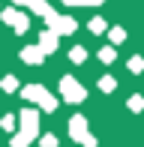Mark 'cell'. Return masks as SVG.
I'll return each mask as SVG.
<instances>
[{
    "mask_svg": "<svg viewBox=\"0 0 144 147\" xmlns=\"http://www.w3.org/2000/svg\"><path fill=\"white\" fill-rule=\"evenodd\" d=\"M24 96H27V99H33V102H42V108H48V111L57 105L54 99H51V96H48V93H45L42 87H36V84H33V87H24Z\"/></svg>",
    "mask_w": 144,
    "mask_h": 147,
    "instance_id": "obj_1",
    "label": "cell"
},
{
    "mask_svg": "<svg viewBox=\"0 0 144 147\" xmlns=\"http://www.w3.org/2000/svg\"><path fill=\"white\" fill-rule=\"evenodd\" d=\"M33 132H36V114H33V111H27V114H24V132L15 138V147H24V144L30 141Z\"/></svg>",
    "mask_w": 144,
    "mask_h": 147,
    "instance_id": "obj_2",
    "label": "cell"
},
{
    "mask_svg": "<svg viewBox=\"0 0 144 147\" xmlns=\"http://www.w3.org/2000/svg\"><path fill=\"white\" fill-rule=\"evenodd\" d=\"M60 87H63V93H66L69 102H81V99H84V87H81L78 81H72V78H63Z\"/></svg>",
    "mask_w": 144,
    "mask_h": 147,
    "instance_id": "obj_3",
    "label": "cell"
},
{
    "mask_svg": "<svg viewBox=\"0 0 144 147\" xmlns=\"http://www.w3.org/2000/svg\"><path fill=\"white\" fill-rule=\"evenodd\" d=\"M69 132H72V135H75V138H81V141L87 144V147H93V141H90V138H87V129H84V117H75V120H72Z\"/></svg>",
    "mask_w": 144,
    "mask_h": 147,
    "instance_id": "obj_4",
    "label": "cell"
},
{
    "mask_svg": "<svg viewBox=\"0 0 144 147\" xmlns=\"http://www.w3.org/2000/svg\"><path fill=\"white\" fill-rule=\"evenodd\" d=\"M48 18L54 21V30H57V33H69V30H75V21H69V18H57V15H51V12H48Z\"/></svg>",
    "mask_w": 144,
    "mask_h": 147,
    "instance_id": "obj_5",
    "label": "cell"
},
{
    "mask_svg": "<svg viewBox=\"0 0 144 147\" xmlns=\"http://www.w3.org/2000/svg\"><path fill=\"white\" fill-rule=\"evenodd\" d=\"M54 42H57L54 33H45V36H42V51H54Z\"/></svg>",
    "mask_w": 144,
    "mask_h": 147,
    "instance_id": "obj_6",
    "label": "cell"
},
{
    "mask_svg": "<svg viewBox=\"0 0 144 147\" xmlns=\"http://www.w3.org/2000/svg\"><path fill=\"white\" fill-rule=\"evenodd\" d=\"M90 30H93V33H102V30H105V21H102V18H96V21H90Z\"/></svg>",
    "mask_w": 144,
    "mask_h": 147,
    "instance_id": "obj_7",
    "label": "cell"
},
{
    "mask_svg": "<svg viewBox=\"0 0 144 147\" xmlns=\"http://www.w3.org/2000/svg\"><path fill=\"white\" fill-rule=\"evenodd\" d=\"M39 57H42V51H33V48H30V51H24V60H30V63H36Z\"/></svg>",
    "mask_w": 144,
    "mask_h": 147,
    "instance_id": "obj_8",
    "label": "cell"
},
{
    "mask_svg": "<svg viewBox=\"0 0 144 147\" xmlns=\"http://www.w3.org/2000/svg\"><path fill=\"white\" fill-rule=\"evenodd\" d=\"M63 3H75V6H87V3H102V0H63Z\"/></svg>",
    "mask_w": 144,
    "mask_h": 147,
    "instance_id": "obj_9",
    "label": "cell"
},
{
    "mask_svg": "<svg viewBox=\"0 0 144 147\" xmlns=\"http://www.w3.org/2000/svg\"><path fill=\"white\" fill-rule=\"evenodd\" d=\"M42 144H45V147H54V144H57V138H54V135H48V138H42Z\"/></svg>",
    "mask_w": 144,
    "mask_h": 147,
    "instance_id": "obj_10",
    "label": "cell"
}]
</instances>
